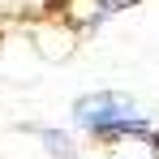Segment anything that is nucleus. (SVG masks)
I'll use <instances>...</instances> for the list:
<instances>
[{"mask_svg":"<svg viewBox=\"0 0 159 159\" xmlns=\"http://www.w3.org/2000/svg\"><path fill=\"white\" fill-rule=\"evenodd\" d=\"M125 4H133V0H99V13H116V9H125Z\"/></svg>","mask_w":159,"mask_h":159,"instance_id":"f03ea898","label":"nucleus"},{"mask_svg":"<svg viewBox=\"0 0 159 159\" xmlns=\"http://www.w3.org/2000/svg\"><path fill=\"white\" fill-rule=\"evenodd\" d=\"M73 112H78V125H86V129H95V133H107V129H138V133H142V125H146L129 99L107 95V90L82 99Z\"/></svg>","mask_w":159,"mask_h":159,"instance_id":"f257e3e1","label":"nucleus"}]
</instances>
